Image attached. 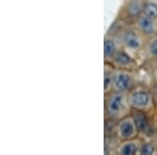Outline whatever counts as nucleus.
Returning <instances> with one entry per match:
<instances>
[{"label": "nucleus", "instance_id": "14", "mask_svg": "<svg viewBox=\"0 0 157 155\" xmlns=\"http://www.w3.org/2000/svg\"><path fill=\"white\" fill-rule=\"evenodd\" d=\"M112 78H113V72L111 69H108L106 66L105 72H104V90L105 92H108L109 88L112 86Z\"/></svg>", "mask_w": 157, "mask_h": 155}, {"label": "nucleus", "instance_id": "15", "mask_svg": "<svg viewBox=\"0 0 157 155\" xmlns=\"http://www.w3.org/2000/svg\"><path fill=\"white\" fill-rule=\"evenodd\" d=\"M147 52H148L149 56L153 59H157V37L153 38L148 44L147 47Z\"/></svg>", "mask_w": 157, "mask_h": 155}, {"label": "nucleus", "instance_id": "1", "mask_svg": "<svg viewBox=\"0 0 157 155\" xmlns=\"http://www.w3.org/2000/svg\"><path fill=\"white\" fill-rule=\"evenodd\" d=\"M128 96L121 92H112L106 100V111L108 115L113 118H124L129 109Z\"/></svg>", "mask_w": 157, "mask_h": 155}, {"label": "nucleus", "instance_id": "10", "mask_svg": "<svg viewBox=\"0 0 157 155\" xmlns=\"http://www.w3.org/2000/svg\"><path fill=\"white\" fill-rule=\"evenodd\" d=\"M133 118H134V122H135V124H136V127H137V130L146 132L149 129L148 119H147L145 114L141 113L140 111H136V112H134Z\"/></svg>", "mask_w": 157, "mask_h": 155}, {"label": "nucleus", "instance_id": "12", "mask_svg": "<svg viewBox=\"0 0 157 155\" xmlns=\"http://www.w3.org/2000/svg\"><path fill=\"white\" fill-rule=\"evenodd\" d=\"M143 14H145L149 18L156 20L157 19V3H155V2H146V3L144 4Z\"/></svg>", "mask_w": 157, "mask_h": 155}, {"label": "nucleus", "instance_id": "11", "mask_svg": "<svg viewBox=\"0 0 157 155\" xmlns=\"http://www.w3.org/2000/svg\"><path fill=\"white\" fill-rule=\"evenodd\" d=\"M144 4L140 1H130L127 6V12L131 17H138L144 12Z\"/></svg>", "mask_w": 157, "mask_h": 155}, {"label": "nucleus", "instance_id": "3", "mask_svg": "<svg viewBox=\"0 0 157 155\" xmlns=\"http://www.w3.org/2000/svg\"><path fill=\"white\" fill-rule=\"evenodd\" d=\"M132 85V76L130 72L123 69H116L113 72L112 86L117 92L125 93L130 89Z\"/></svg>", "mask_w": 157, "mask_h": 155}, {"label": "nucleus", "instance_id": "4", "mask_svg": "<svg viewBox=\"0 0 157 155\" xmlns=\"http://www.w3.org/2000/svg\"><path fill=\"white\" fill-rule=\"evenodd\" d=\"M137 127L134 122V118L131 116L124 118L117 125V135L124 141H131L136 135Z\"/></svg>", "mask_w": 157, "mask_h": 155}, {"label": "nucleus", "instance_id": "7", "mask_svg": "<svg viewBox=\"0 0 157 155\" xmlns=\"http://www.w3.org/2000/svg\"><path fill=\"white\" fill-rule=\"evenodd\" d=\"M139 151L137 143L133 141H125L120 145L117 149L118 155H136Z\"/></svg>", "mask_w": 157, "mask_h": 155}, {"label": "nucleus", "instance_id": "8", "mask_svg": "<svg viewBox=\"0 0 157 155\" xmlns=\"http://www.w3.org/2000/svg\"><path fill=\"white\" fill-rule=\"evenodd\" d=\"M112 60L118 67H121V68L130 67V66L133 64L132 58H131L126 52H124V50H118L114 57H113Z\"/></svg>", "mask_w": 157, "mask_h": 155}, {"label": "nucleus", "instance_id": "5", "mask_svg": "<svg viewBox=\"0 0 157 155\" xmlns=\"http://www.w3.org/2000/svg\"><path fill=\"white\" fill-rule=\"evenodd\" d=\"M137 29L146 36H154L157 33V23L155 20L149 18L145 14H141L136 20Z\"/></svg>", "mask_w": 157, "mask_h": 155}, {"label": "nucleus", "instance_id": "2", "mask_svg": "<svg viewBox=\"0 0 157 155\" xmlns=\"http://www.w3.org/2000/svg\"><path fill=\"white\" fill-rule=\"evenodd\" d=\"M129 105L137 111L148 110L152 107V95L148 90L137 88L128 95Z\"/></svg>", "mask_w": 157, "mask_h": 155}, {"label": "nucleus", "instance_id": "6", "mask_svg": "<svg viewBox=\"0 0 157 155\" xmlns=\"http://www.w3.org/2000/svg\"><path fill=\"white\" fill-rule=\"evenodd\" d=\"M123 43L128 49L137 50L143 46V40L134 29H126L121 37Z\"/></svg>", "mask_w": 157, "mask_h": 155}, {"label": "nucleus", "instance_id": "16", "mask_svg": "<svg viewBox=\"0 0 157 155\" xmlns=\"http://www.w3.org/2000/svg\"><path fill=\"white\" fill-rule=\"evenodd\" d=\"M156 143H157V136H156Z\"/></svg>", "mask_w": 157, "mask_h": 155}, {"label": "nucleus", "instance_id": "9", "mask_svg": "<svg viewBox=\"0 0 157 155\" xmlns=\"http://www.w3.org/2000/svg\"><path fill=\"white\" fill-rule=\"evenodd\" d=\"M117 45L113 38H106L105 42H104V56L105 59H113V57L117 52Z\"/></svg>", "mask_w": 157, "mask_h": 155}, {"label": "nucleus", "instance_id": "13", "mask_svg": "<svg viewBox=\"0 0 157 155\" xmlns=\"http://www.w3.org/2000/svg\"><path fill=\"white\" fill-rule=\"evenodd\" d=\"M139 155H155L156 147L152 143H145L139 147Z\"/></svg>", "mask_w": 157, "mask_h": 155}]
</instances>
